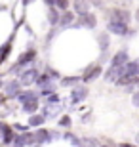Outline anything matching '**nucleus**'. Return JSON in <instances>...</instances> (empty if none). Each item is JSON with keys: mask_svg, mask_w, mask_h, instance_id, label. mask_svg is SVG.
<instances>
[{"mask_svg": "<svg viewBox=\"0 0 139 147\" xmlns=\"http://www.w3.org/2000/svg\"><path fill=\"white\" fill-rule=\"evenodd\" d=\"M137 76H139V59L128 61L122 69V75L116 78V84L118 86H122V84H134V82H137Z\"/></svg>", "mask_w": 139, "mask_h": 147, "instance_id": "1", "label": "nucleus"}, {"mask_svg": "<svg viewBox=\"0 0 139 147\" xmlns=\"http://www.w3.org/2000/svg\"><path fill=\"white\" fill-rule=\"evenodd\" d=\"M107 29L111 31V33L118 34V36H124V34L128 33V23H126V21H120V19H112V17H111V21H109Z\"/></svg>", "mask_w": 139, "mask_h": 147, "instance_id": "2", "label": "nucleus"}, {"mask_svg": "<svg viewBox=\"0 0 139 147\" xmlns=\"http://www.w3.org/2000/svg\"><path fill=\"white\" fill-rule=\"evenodd\" d=\"M86 96H88V90L84 86H76V90L71 94V101H73V105H76V103H80V101H84Z\"/></svg>", "mask_w": 139, "mask_h": 147, "instance_id": "3", "label": "nucleus"}, {"mask_svg": "<svg viewBox=\"0 0 139 147\" xmlns=\"http://www.w3.org/2000/svg\"><path fill=\"white\" fill-rule=\"evenodd\" d=\"M95 17L91 16L90 11H88V13H84V16H80V21H78V25H84V27H88V29H91V27H95ZM78 25H76V27H78Z\"/></svg>", "mask_w": 139, "mask_h": 147, "instance_id": "4", "label": "nucleus"}, {"mask_svg": "<svg viewBox=\"0 0 139 147\" xmlns=\"http://www.w3.org/2000/svg\"><path fill=\"white\" fill-rule=\"evenodd\" d=\"M0 134H2L4 143H10L11 140H13V132H11V128H10V126H6L4 122H0Z\"/></svg>", "mask_w": 139, "mask_h": 147, "instance_id": "5", "label": "nucleus"}, {"mask_svg": "<svg viewBox=\"0 0 139 147\" xmlns=\"http://www.w3.org/2000/svg\"><path fill=\"white\" fill-rule=\"evenodd\" d=\"M38 78V71H34V69H27V71L21 75V80L25 82V84H31V82H36Z\"/></svg>", "mask_w": 139, "mask_h": 147, "instance_id": "6", "label": "nucleus"}, {"mask_svg": "<svg viewBox=\"0 0 139 147\" xmlns=\"http://www.w3.org/2000/svg\"><path fill=\"white\" fill-rule=\"evenodd\" d=\"M6 94L10 96V98H15L17 94H19V82L17 80H11L6 84Z\"/></svg>", "mask_w": 139, "mask_h": 147, "instance_id": "7", "label": "nucleus"}, {"mask_svg": "<svg viewBox=\"0 0 139 147\" xmlns=\"http://www.w3.org/2000/svg\"><path fill=\"white\" fill-rule=\"evenodd\" d=\"M126 63H128V54L126 52H118L111 61V65H126Z\"/></svg>", "mask_w": 139, "mask_h": 147, "instance_id": "8", "label": "nucleus"}, {"mask_svg": "<svg viewBox=\"0 0 139 147\" xmlns=\"http://www.w3.org/2000/svg\"><path fill=\"white\" fill-rule=\"evenodd\" d=\"M75 10H76V13L78 16H84V13H88V2L86 0H75Z\"/></svg>", "mask_w": 139, "mask_h": 147, "instance_id": "9", "label": "nucleus"}, {"mask_svg": "<svg viewBox=\"0 0 139 147\" xmlns=\"http://www.w3.org/2000/svg\"><path fill=\"white\" fill-rule=\"evenodd\" d=\"M101 75V69H99V67H93V69H88V71H86V75H84V80L86 82H90V80H95L97 76Z\"/></svg>", "mask_w": 139, "mask_h": 147, "instance_id": "10", "label": "nucleus"}, {"mask_svg": "<svg viewBox=\"0 0 139 147\" xmlns=\"http://www.w3.org/2000/svg\"><path fill=\"white\" fill-rule=\"evenodd\" d=\"M73 13H71V11H65L63 16H59V25H61V27H71V25H73Z\"/></svg>", "mask_w": 139, "mask_h": 147, "instance_id": "11", "label": "nucleus"}, {"mask_svg": "<svg viewBox=\"0 0 139 147\" xmlns=\"http://www.w3.org/2000/svg\"><path fill=\"white\" fill-rule=\"evenodd\" d=\"M32 59H34V52L31 50V52H25V54L17 59V65H19V67H21V65H27V63H31Z\"/></svg>", "mask_w": 139, "mask_h": 147, "instance_id": "12", "label": "nucleus"}, {"mask_svg": "<svg viewBox=\"0 0 139 147\" xmlns=\"http://www.w3.org/2000/svg\"><path fill=\"white\" fill-rule=\"evenodd\" d=\"M111 17H112V19H120V21H126V23H128V19H130L128 11H124V10H112Z\"/></svg>", "mask_w": 139, "mask_h": 147, "instance_id": "13", "label": "nucleus"}, {"mask_svg": "<svg viewBox=\"0 0 139 147\" xmlns=\"http://www.w3.org/2000/svg\"><path fill=\"white\" fill-rule=\"evenodd\" d=\"M17 99H19L21 103H27V101H31V99H36V94L34 92H19L17 94Z\"/></svg>", "mask_w": 139, "mask_h": 147, "instance_id": "14", "label": "nucleus"}, {"mask_svg": "<svg viewBox=\"0 0 139 147\" xmlns=\"http://www.w3.org/2000/svg\"><path fill=\"white\" fill-rule=\"evenodd\" d=\"M36 109H38L36 99H31V101H27V103H23V111H25V113H34Z\"/></svg>", "mask_w": 139, "mask_h": 147, "instance_id": "15", "label": "nucleus"}, {"mask_svg": "<svg viewBox=\"0 0 139 147\" xmlns=\"http://www.w3.org/2000/svg\"><path fill=\"white\" fill-rule=\"evenodd\" d=\"M46 120V117H42V115H32V117H29V126H40Z\"/></svg>", "mask_w": 139, "mask_h": 147, "instance_id": "16", "label": "nucleus"}, {"mask_svg": "<svg viewBox=\"0 0 139 147\" xmlns=\"http://www.w3.org/2000/svg\"><path fill=\"white\" fill-rule=\"evenodd\" d=\"M50 82H52V76H50V73H46V75H42V76H38V78H36V84H38L40 88H46Z\"/></svg>", "mask_w": 139, "mask_h": 147, "instance_id": "17", "label": "nucleus"}, {"mask_svg": "<svg viewBox=\"0 0 139 147\" xmlns=\"http://www.w3.org/2000/svg\"><path fill=\"white\" fill-rule=\"evenodd\" d=\"M46 140H50V136H48V132H46V130H38L36 134H34V142L42 143V142H46Z\"/></svg>", "mask_w": 139, "mask_h": 147, "instance_id": "18", "label": "nucleus"}, {"mask_svg": "<svg viewBox=\"0 0 139 147\" xmlns=\"http://www.w3.org/2000/svg\"><path fill=\"white\" fill-rule=\"evenodd\" d=\"M10 48H11V44H10V42H6L4 46L0 48V63H2V61L8 57V54H10Z\"/></svg>", "mask_w": 139, "mask_h": 147, "instance_id": "19", "label": "nucleus"}, {"mask_svg": "<svg viewBox=\"0 0 139 147\" xmlns=\"http://www.w3.org/2000/svg\"><path fill=\"white\" fill-rule=\"evenodd\" d=\"M78 84V78L76 76H67V78H61V86H75Z\"/></svg>", "mask_w": 139, "mask_h": 147, "instance_id": "20", "label": "nucleus"}, {"mask_svg": "<svg viewBox=\"0 0 139 147\" xmlns=\"http://www.w3.org/2000/svg\"><path fill=\"white\" fill-rule=\"evenodd\" d=\"M50 23H52V25H57V23H59V13H57L55 8L50 10Z\"/></svg>", "mask_w": 139, "mask_h": 147, "instance_id": "21", "label": "nucleus"}, {"mask_svg": "<svg viewBox=\"0 0 139 147\" xmlns=\"http://www.w3.org/2000/svg\"><path fill=\"white\" fill-rule=\"evenodd\" d=\"M54 6H57V8H59L61 11H65L67 8H69V0H55Z\"/></svg>", "mask_w": 139, "mask_h": 147, "instance_id": "22", "label": "nucleus"}, {"mask_svg": "<svg viewBox=\"0 0 139 147\" xmlns=\"http://www.w3.org/2000/svg\"><path fill=\"white\" fill-rule=\"evenodd\" d=\"M99 46H101L103 52H105V48H109V38H107V34H101V36H99Z\"/></svg>", "mask_w": 139, "mask_h": 147, "instance_id": "23", "label": "nucleus"}, {"mask_svg": "<svg viewBox=\"0 0 139 147\" xmlns=\"http://www.w3.org/2000/svg\"><path fill=\"white\" fill-rule=\"evenodd\" d=\"M57 103H59V98L54 96V94H50V98L46 99V105H57Z\"/></svg>", "mask_w": 139, "mask_h": 147, "instance_id": "24", "label": "nucleus"}, {"mask_svg": "<svg viewBox=\"0 0 139 147\" xmlns=\"http://www.w3.org/2000/svg\"><path fill=\"white\" fill-rule=\"evenodd\" d=\"M93 145H95V142H93V140H82L78 147H93Z\"/></svg>", "mask_w": 139, "mask_h": 147, "instance_id": "25", "label": "nucleus"}, {"mask_svg": "<svg viewBox=\"0 0 139 147\" xmlns=\"http://www.w3.org/2000/svg\"><path fill=\"white\" fill-rule=\"evenodd\" d=\"M61 124H63V126H69V124H71V119H69V117H65V119H61Z\"/></svg>", "mask_w": 139, "mask_h": 147, "instance_id": "26", "label": "nucleus"}, {"mask_svg": "<svg viewBox=\"0 0 139 147\" xmlns=\"http://www.w3.org/2000/svg\"><path fill=\"white\" fill-rule=\"evenodd\" d=\"M134 105H135V107H139V92L134 96Z\"/></svg>", "mask_w": 139, "mask_h": 147, "instance_id": "27", "label": "nucleus"}, {"mask_svg": "<svg viewBox=\"0 0 139 147\" xmlns=\"http://www.w3.org/2000/svg\"><path fill=\"white\" fill-rule=\"evenodd\" d=\"M120 147H135V145H130V143H122Z\"/></svg>", "mask_w": 139, "mask_h": 147, "instance_id": "28", "label": "nucleus"}, {"mask_svg": "<svg viewBox=\"0 0 139 147\" xmlns=\"http://www.w3.org/2000/svg\"><path fill=\"white\" fill-rule=\"evenodd\" d=\"M135 142H137V143H139V132H137V136H135Z\"/></svg>", "mask_w": 139, "mask_h": 147, "instance_id": "29", "label": "nucleus"}, {"mask_svg": "<svg viewBox=\"0 0 139 147\" xmlns=\"http://www.w3.org/2000/svg\"><path fill=\"white\" fill-rule=\"evenodd\" d=\"M23 2H25V4H29V2H32V0H23Z\"/></svg>", "mask_w": 139, "mask_h": 147, "instance_id": "30", "label": "nucleus"}, {"mask_svg": "<svg viewBox=\"0 0 139 147\" xmlns=\"http://www.w3.org/2000/svg\"><path fill=\"white\" fill-rule=\"evenodd\" d=\"M2 101H4V99H2V98H0V103H2Z\"/></svg>", "mask_w": 139, "mask_h": 147, "instance_id": "31", "label": "nucleus"}, {"mask_svg": "<svg viewBox=\"0 0 139 147\" xmlns=\"http://www.w3.org/2000/svg\"><path fill=\"white\" fill-rule=\"evenodd\" d=\"M0 86H2V82H0Z\"/></svg>", "mask_w": 139, "mask_h": 147, "instance_id": "32", "label": "nucleus"}, {"mask_svg": "<svg viewBox=\"0 0 139 147\" xmlns=\"http://www.w3.org/2000/svg\"><path fill=\"white\" fill-rule=\"evenodd\" d=\"M137 17H139V13H137Z\"/></svg>", "mask_w": 139, "mask_h": 147, "instance_id": "33", "label": "nucleus"}]
</instances>
